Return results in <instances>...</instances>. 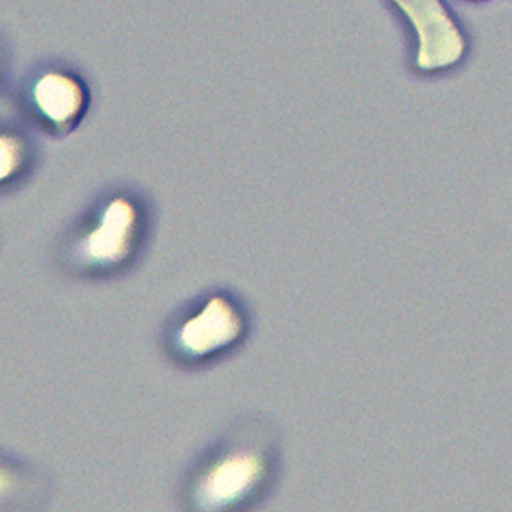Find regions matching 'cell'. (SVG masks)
Here are the masks:
<instances>
[{
	"label": "cell",
	"mask_w": 512,
	"mask_h": 512,
	"mask_svg": "<svg viewBox=\"0 0 512 512\" xmlns=\"http://www.w3.org/2000/svg\"><path fill=\"white\" fill-rule=\"evenodd\" d=\"M280 470L274 420L245 412L193 454L181 473L176 501L188 512L255 511L272 494Z\"/></svg>",
	"instance_id": "obj_1"
},
{
	"label": "cell",
	"mask_w": 512,
	"mask_h": 512,
	"mask_svg": "<svg viewBox=\"0 0 512 512\" xmlns=\"http://www.w3.org/2000/svg\"><path fill=\"white\" fill-rule=\"evenodd\" d=\"M158 224L156 207L142 193L111 190L65 224L53 243V265L77 282L123 279L144 262Z\"/></svg>",
	"instance_id": "obj_2"
},
{
	"label": "cell",
	"mask_w": 512,
	"mask_h": 512,
	"mask_svg": "<svg viewBox=\"0 0 512 512\" xmlns=\"http://www.w3.org/2000/svg\"><path fill=\"white\" fill-rule=\"evenodd\" d=\"M255 332V313L241 292L214 284L178 304L163 321L159 345L169 366L200 373L238 354Z\"/></svg>",
	"instance_id": "obj_3"
},
{
	"label": "cell",
	"mask_w": 512,
	"mask_h": 512,
	"mask_svg": "<svg viewBox=\"0 0 512 512\" xmlns=\"http://www.w3.org/2000/svg\"><path fill=\"white\" fill-rule=\"evenodd\" d=\"M412 23L417 38V67L425 72L448 69L465 53V38L441 0H393Z\"/></svg>",
	"instance_id": "obj_4"
},
{
	"label": "cell",
	"mask_w": 512,
	"mask_h": 512,
	"mask_svg": "<svg viewBox=\"0 0 512 512\" xmlns=\"http://www.w3.org/2000/svg\"><path fill=\"white\" fill-rule=\"evenodd\" d=\"M33 101L41 117L60 130L74 127L88 105L81 82L64 72H48L41 77L36 82Z\"/></svg>",
	"instance_id": "obj_5"
},
{
	"label": "cell",
	"mask_w": 512,
	"mask_h": 512,
	"mask_svg": "<svg viewBox=\"0 0 512 512\" xmlns=\"http://www.w3.org/2000/svg\"><path fill=\"white\" fill-rule=\"evenodd\" d=\"M52 494L40 468L11 453L2 454V509H33Z\"/></svg>",
	"instance_id": "obj_6"
},
{
	"label": "cell",
	"mask_w": 512,
	"mask_h": 512,
	"mask_svg": "<svg viewBox=\"0 0 512 512\" xmlns=\"http://www.w3.org/2000/svg\"><path fill=\"white\" fill-rule=\"evenodd\" d=\"M0 151H2V187L9 185L14 180H19V176L26 166V151L28 147L23 139L18 135L2 134L0 139Z\"/></svg>",
	"instance_id": "obj_7"
}]
</instances>
